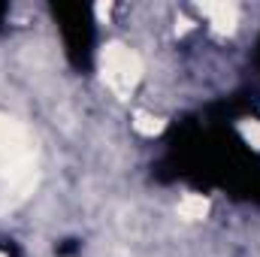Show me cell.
<instances>
[{
  "instance_id": "obj_1",
  "label": "cell",
  "mask_w": 260,
  "mask_h": 257,
  "mask_svg": "<svg viewBox=\"0 0 260 257\" xmlns=\"http://www.w3.org/2000/svg\"><path fill=\"white\" fill-rule=\"evenodd\" d=\"M100 76L106 82V88L118 97H130V91L139 85L142 79V61L139 55L124 46V43H109L100 52Z\"/></svg>"
},
{
  "instance_id": "obj_2",
  "label": "cell",
  "mask_w": 260,
  "mask_h": 257,
  "mask_svg": "<svg viewBox=\"0 0 260 257\" xmlns=\"http://www.w3.org/2000/svg\"><path fill=\"white\" fill-rule=\"evenodd\" d=\"M30 145L18 121L0 115V176L12 182L30 179Z\"/></svg>"
},
{
  "instance_id": "obj_3",
  "label": "cell",
  "mask_w": 260,
  "mask_h": 257,
  "mask_svg": "<svg viewBox=\"0 0 260 257\" xmlns=\"http://www.w3.org/2000/svg\"><path fill=\"white\" fill-rule=\"evenodd\" d=\"M200 12L218 37H230L239 24V6L227 3V0H206V3H200Z\"/></svg>"
},
{
  "instance_id": "obj_4",
  "label": "cell",
  "mask_w": 260,
  "mask_h": 257,
  "mask_svg": "<svg viewBox=\"0 0 260 257\" xmlns=\"http://www.w3.org/2000/svg\"><path fill=\"white\" fill-rule=\"evenodd\" d=\"M179 215L185 221H203L209 215V200L203 194H185L179 200Z\"/></svg>"
},
{
  "instance_id": "obj_5",
  "label": "cell",
  "mask_w": 260,
  "mask_h": 257,
  "mask_svg": "<svg viewBox=\"0 0 260 257\" xmlns=\"http://www.w3.org/2000/svg\"><path fill=\"white\" fill-rule=\"evenodd\" d=\"M133 130L142 133V136H157V133L164 130V118H157V115L139 109V112H133Z\"/></svg>"
},
{
  "instance_id": "obj_6",
  "label": "cell",
  "mask_w": 260,
  "mask_h": 257,
  "mask_svg": "<svg viewBox=\"0 0 260 257\" xmlns=\"http://www.w3.org/2000/svg\"><path fill=\"white\" fill-rule=\"evenodd\" d=\"M239 133L251 148H260V121H239Z\"/></svg>"
},
{
  "instance_id": "obj_7",
  "label": "cell",
  "mask_w": 260,
  "mask_h": 257,
  "mask_svg": "<svg viewBox=\"0 0 260 257\" xmlns=\"http://www.w3.org/2000/svg\"><path fill=\"white\" fill-rule=\"evenodd\" d=\"M109 9H112L109 3H97V6H94V15H97V18H106V15H109Z\"/></svg>"
},
{
  "instance_id": "obj_8",
  "label": "cell",
  "mask_w": 260,
  "mask_h": 257,
  "mask_svg": "<svg viewBox=\"0 0 260 257\" xmlns=\"http://www.w3.org/2000/svg\"><path fill=\"white\" fill-rule=\"evenodd\" d=\"M0 257H3V254H0Z\"/></svg>"
}]
</instances>
